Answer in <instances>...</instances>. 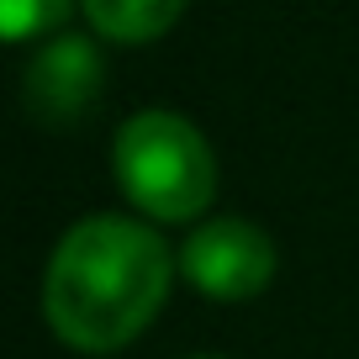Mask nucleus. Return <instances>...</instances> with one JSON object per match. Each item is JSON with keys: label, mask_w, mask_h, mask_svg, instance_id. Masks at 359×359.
I'll list each match as a JSON object with an SVG mask.
<instances>
[{"label": "nucleus", "mask_w": 359, "mask_h": 359, "mask_svg": "<svg viewBox=\"0 0 359 359\" xmlns=\"http://www.w3.org/2000/svg\"><path fill=\"white\" fill-rule=\"evenodd\" d=\"M180 269L212 302H248L275 275V243L264 238V227L243 222V217H217L185 238Z\"/></svg>", "instance_id": "3"}, {"label": "nucleus", "mask_w": 359, "mask_h": 359, "mask_svg": "<svg viewBox=\"0 0 359 359\" xmlns=\"http://www.w3.org/2000/svg\"><path fill=\"white\" fill-rule=\"evenodd\" d=\"M185 0H85V22L111 43H154L180 22Z\"/></svg>", "instance_id": "5"}, {"label": "nucleus", "mask_w": 359, "mask_h": 359, "mask_svg": "<svg viewBox=\"0 0 359 359\" xmlns=\"http://www.w3.org/2000/svg\"><path fill=\"white\" fill-rule=\"evenodd\" d=\"M69 6L74 0H0V32L11 37V43L43 37L69 16Z\"/></svg>", "instance_id": "6"}, {"label": "nucleus", "mask_w": 359, "mask_h": 359, "mask_svg": "<svg viewBox=\"0 0 359 359\" xmlns=\"http://www.w3.org/2000/svg\"><path fill=\"white\" fill-rule=\"evenodd\" d=\"M122 196L154 222H196L217 196L212 143L175 111H137L111 148Z\"/></svg>", "instance_id": "2"}, {"label": "nucleus", "mask_w": 359, "mask_h": 359, "mask_svg": "<svg viewBox=\"0 0 359 359\" xmlns=\"http://www.w3.org/2000/svg\"><path fill=\"white\" fill-rule=\"evenodd\" d=\"M175 280L169 243L133 217H85L58 238L43 275V317L69 348L111 354L158 317Z\"/></svg>", "instance_id": "1"}, {"label": "nucleus", "mask_w": 359, "mask_h": 359, "mask_svg": "<svg viewBox=\"0 0 359 359\" xmlns=\"http://www.w3.org/2000/svg\"><path fill=\"white\" fill-rule=\"evenodd\" d=\"M106 69L85 37H58L27 64V111L48 127H69L101 101Z\"/></svg>", "instance_id": "4"}, {"label": "nucleus", "mask_w": 359, "mask_h": 359, "mask_svg": "<svg viewBox=\"0 0 359 359\" xmlns=\"http://www.w3.org/2000/svg\"><path fill=\"white\" fill-rule=\"evenodd\" d=\"M196 359H217V354H196Z\"/></svg>", "instance_id": "7"}]
</instances>
